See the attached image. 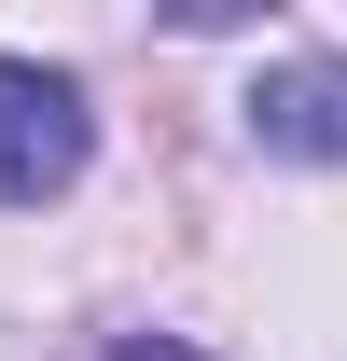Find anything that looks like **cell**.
<instances>
[{
	"label": "cell",
	"instance_id": "cell-1",
	"mask_svg": "<svg viewBox=\"0 0 347 361\" xmlns=\"http://www.w3.org/2000/svg\"><path fill=\"white\" fill-rule=\"evenodd\" d=\"M84 167H97L84 84L42 70V56H0V209H42V195H70Z\"/></svg>",
	"mask_w": 347,
	"mask_h": 361
},
{
	"label": "cell",
	"instance_id": "cell-4",
	"mask_svg": "<svg viewBox=\"0 0 347 361\" xmlns=\"http://www.w3.org/2000/svg\"><path fill=\"white\" fill-rule=\"evenodd\" d=\"M111 361H195V348H153V334H126V348H111Z\"/></svg>",
	"mask_w": 347,
	"mask_h": 361
},
{
	"label": "cell",
	"instance_id": "cell-2",
	"mask_svg": "<svg viewBox=\"0 0 347 361\" xmlns=\"http://www.w3.org/2000/svg\"><path fill=\"white\" fill-rule=\"evenodd\" d=\"M236 111H250L264 153H292V167H347V56H278Z\"/></svg>",
	"mask_w": 347,
	"mask_h": 361
},
{
	"label": "cell",
	"instance_id": "cell-3",
	"mask_svg": "<svg viewBox=\"0 0 347 361\" xmlns=\"http://www.w3.org/2000/svg\"><path fill=\"white\" fill-rule=\"evenodd\" d=\"M250 14H278V0H167V28H195V42H222V28H250Z\"/></svg>",
	"mask_w": 347,
	"mask_h": 361
}]
</instances>
